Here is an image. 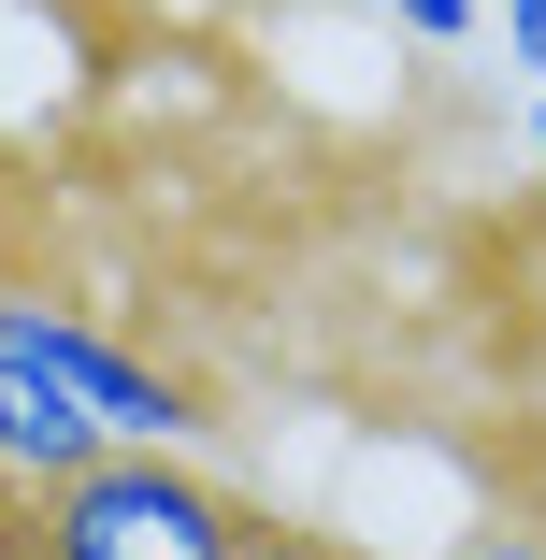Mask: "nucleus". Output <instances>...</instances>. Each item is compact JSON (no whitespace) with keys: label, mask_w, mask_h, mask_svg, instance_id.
Returning a JSON list of instances; mask_svg holds the SVG:
<instances>
[{"label":"nucleus","mask_w":546,"mask_h":560,"mask_svg":"<svg viewBox=\"0 0 546 560\" xmlns=\"http://www.w3.org/2000/svg\"><path fill=\"white\" fill-rule=\"evenodd\" d=\"M0 560H302L259 503H231L187 445H101L86 475L15 489Z\"/></svg>","instance_id":"f257e3e1"},{"label":"nucleus","mask_w":546,"mask_h":560,"mask_svg":"<svg viewBox=\"0 0 546 560\" xmlns=\"http://www.w3.org/2000/svg\"><path fill=\"white\" fill-rule=\"evenodd\" d=\"M0 360H30L58 402H86V417H101V445H187V431H201L187 374L130 360L116 330H101V316H72V302H15V288H0Z\"/></svg>","instance_id":"f03ea898"},{"label":"nucleus","mask_w":546,"mask_h":560,"mask_svg":"<svg viewBox=\"0 0 546 560\" xmlns=\"http://www.w3.org/2000/svg\"><path fill=\"white\" fill-rule=\"evenodd\" d=\"M86 460H101V417L58 402L30 360H0V489H58V475H86Z\"/></svg>","instance_id":"7ed1b4c3"},{"label":"nucleus","mask_w":546,"mask_h":560,"mask_svg":"<svg viewBox=\"0 0 546 560\" xmlns=\"http://www.w3.org/2000/svg\"><path fill=\"white\" fill-rule=\"evenodd\" d=\"M374 15H388V30H417V44H461L489 0H374Z\"/></svg>","instance_id":"20e7f679"},{"label":"nucleus","mask_w":546,"mask_h":560,"mask_svg":"<svg viewBox=\"0 0 546 560\" xmlns=\"http://www.w3.org/2000/svg\"><path fill=\"white\" fill-rule=\"evenodd\" d=\"M503 44H518V72H546V0H503Z\"/></svg>","instance_id":"39448f33"},{"label":"nucleus","mask_w":546,"mask_h":560,"mask_svg":"<svg viewBox=\"0 0 546 560\" xmlns=\"http://www.w3.org/2000/svg\"><path fill=\"white\" fill-rule=\"evenodd\" d=\"M461 560H546V546H518V532H503V546H461Z\"/></svg>","instance_id":"423d86ee"},{"label":"nucleus","mask_w":546,"mask_h":560,"mask_svg":"<svg viewBox=\"0 0 546 560\" xmlns=\"http://www.w3.org/2000/svg\"><path fill=\"white\" fill-rule=\"evenodd\" d=\"M532 159H546V101H532Z\"/></svg>","instance_id":"0eeeda50"}]
</instances>
